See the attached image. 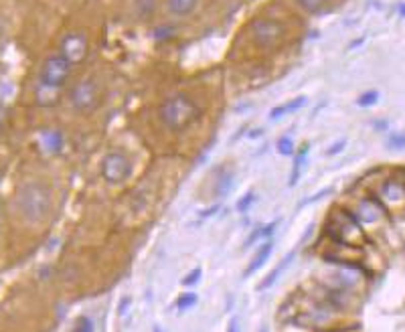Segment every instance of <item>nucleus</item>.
Returning a JSON list of instances; mask_svg holds the SVG:
<instances>
[{
	"instance_id": "f257e3e1",
	"label": "nucleus",
	"mask_w": 405,
	"mask_h": 332,
	"mask_svg": "<svg viewBox=\"0 0 405 332\" xmlns=\"http://www.w3.org/2000/svg\"><path fill=\"white\" fill-rule=\"evenodd\" d=\"M18 215L28 223H40L53 209V190L47 182H22L14 196Z\"/></svg>"
},
{
	"instance_id": "f03ea898",
	"label": "nucleus",
	"mask_w": 405,
	"mask_h": 332,
	"mask_svg": "<svg viewBox=\"0 0 405 332\" xmlns=\"http://www.w3.org/2000/svg\"><path fill=\"white\" fill-rule=\"evenodd\" d=\"M71 75V63L63 55H51L40 67L38 85H36V103L53 105L59 97V91Z\"/></svg>"
},
{
	"instance_id": "7ed1b4c3",
	"label": "nucleus",
	"mask_w": 405,
	"mask_h": 332,
	"mask_svg": "<svg viewBox=\"0 0 405 332\" xmlns=\"http://www.w3.org/2000/svg\"><path fill=\"white\" fill-rule=\"evenodd\" d=\"M198 115H200L198 103L186 93L170 95L160 107V119L172 132L186 130L190 123H194L198 119Z\"/></svg>"
},
{
	"instance_id": "20e7f679",
	"label": "nucleus",
	"mask_w": 405,
	"mask_h": 332,
	"mask_svg": "<svg viewBox=\"0 0 405 332\" xmlns=\"http://www.w3.org/2000/svg\"><path fill=\"white\" fill-rule=\"evenodd\" d=\"M69 103L77 111H93L99 103V87L93 79H81L69 91Z\"/></svg>"
},
{
	"instance_id": "39448f33",
	"label": "nucleus",
	"mask_w": 405,
	"mask_h": 332,
	"mask_svg": "<svg viewBox=\"0 0 405 332\" xmlns=\"http://www.w3.org/2000/svg\"><path fill=\"white\" fill-rule=\"evenodd\" d=\"M132 172V162L130 158L119 152V150H111L103 156L101 160V176L111 182V184H117V182H124Z\"/></svg>"
},
{
	"instance_id": "423d86ee",
	"label": "nucleus",
	"mask_w": 405,
	"mask_h": 332,
	"mask_svg": "<svg viewBox=\"0 0 405 332\" xmlns=\"http://www.w3.org/2000/svg\"><path fill=\"white\" fill-rule=\"evenodd\" d=\"M284 30H286L284 24L273 18H257L251 24L253 43L261 49H271L273 45H277L284 36Z\"/></svg>"
},
{
	"instance_id": "0eeeda50",
	"label": "nucleus",
	"mask_w": 405,
	"mask_h": 332,
	"mask_svg": "<svg viewBox=\"0 0 405 332\" xmlns=\"http://www.w3.org/2000/svg\"><path fill=\"white\" fill-rule=\"evenodd\" d=\"M87 47H89V43L83 32H69L61 40V55L71 65H77L87 57Z\"/></svg>"
},
{
	"instance_id": "6e6552de",
	"label": "nucleus",
	"mask_w": 405,
	"mask_h": 332,
	"mask_svg": "<svg viewBox=\"0 0 405 332\" xmlns=\"http://www.w3.org/2000/svg\"><path fill=\"white\" fill-rule=\"evenodd\" d=\"M352 215L356 217V221L360 223V227H362V225H373V223H377V221L383 219L385 206H383V202H381L379 198H375V196H362V198L358 200L356 211H354Z\"/></svg>"
},
{
	"instance_id": "1a4fd4ad",
	"label": "nucleus",
	"mask_w": 405,
	"mask_h": 332,
	"mask_svg": "<svg viewBox=\"0 0 405 332\" xmlns=\"http://www.w3.org/2000/svg\"><path fill=\"white\" fill-rule=\"evenodd\" d=\"M381 196L387 202H399L405 198V182L399 178H387L381 184Z\"/></svg>"
},
{
	"instance_id": "9d476101",
	"label": "nucleus",
	"mask_w": 405,
	"mask_h": 332,
	"mask_svg": "<svg viewBox=\"0 0 405 332\" xmlns=\"http://www.w3.org/2000/svg\"><path fill=\"white\" fill-rule=\"evenodd\" d=\"M233 180H235V170L233 168H223L219 170V176H217V182H215V196L217 198H225L231 188H233Z\"/></svg>"
},
{
	"instance_id": "9b49d317",
	"label": "nucleus",
	"mask_w": 405,
	"mask_h": 332,
	"mask_svg": "<svg viewBox=\"0 0 405 332\" xmlns=\"http://www.w3.org/2000/svg\"><path fill=\"white\" fill-rule=\"evenodd\" d=\"M271 251H273V245L267 241V243H263L261 247H259V251L255 253V257L251 259V263L247 265V269L243 271V275L245 277H249L251 273H255L259 267H263V263H267V259H269V255H271Z\"/></svg>"
},
{
	"instance_id": "f8f14e48",
	"label": "nucleus",
	"mask_w": 405,
	"mask_h": 332,
	"mask_svg": "<svg viewBox=\"0 0 405 332\" xmlns=\"http://www.w3.org/2000/svg\"><path fill=\"white\" fill-rule=\"evenodd\" d=\"M196 2L198 0H168L166 6L170 10V14H174V16H186V14H190L196 8Z\"/></svg>"
},
{
	"instance_id": "ddd939ff",
	"label": "nucleus",
	"mask_w": 405,
	"mask_h": 332,
	"mask_svg": "<svg viewBox=\"0 0 405 332\" xmlns=\"http://www.w3.org/2000/svg\"><path fill=\"white\" fill-rule=\"evenodd\" d=\"M292 257H294V253L286 255V259H281V261H279V265H277V267H275V269H273V271H271V273H269V275H267V277H265V279H263V281H261L259 285H257V289H259V292H263V289L271 287V285L275 283V279L279 277V273H281V271H284V269L288 267V263L292 261Z\"/></svg>"
},
{
	"instance_id": "4468645a",
	"label": "nucleus",
	"mask_w": 405,
	"mask_h": 332,
	"mask_svg": "<svg viewBox=\"0 0 405 332\" xmlns=\"http://www.w3.org/2000/svg\"><path fill=\"white\" fill-rule=\"evenodd\" d=\"M306 156H308V144H304V146H302L300 154H298V156H296V160H294L292 174H290V186H294V184L298 182V178H300V172H302V168H304V164H306Z\"/></svg>"
},
{
	"instance_id": "2eb2a0df",
	"label": "nucleus",
	"mask_w": 405,
	"mask_h": 332,
	"mask_svg": "<svg viewBox=\"0 0 405 332\" xmlns=\"http://www.w3.org/2000/svg\"><path fill=\"white\" fill-rule=\"evenodd\" d=\"M296 2L308 14H322L330 4V0H296Z\"/></svg>"
},
{
	"instance_id": "dca6fc26",
	"label": "nucleus",
	"mask_w": 405,
	"mask_h": 332,
	"mask_svg": "<svg viewBox=\"0 0 405 332\" xmlns=\"http://www.w3.org/2000/svg\"><path fill=\"white\" fill-rule=\"evenodd\" d=\"M275 227H277V221H271V223H267L265 227H259V229H255L247 239H245V247H249V245H253L257 239H261V237H269L273 231H275Z\"/></svg>"
},
{
	"instance_id": "f3484780",
	"label": "nucleus",
	"mask_w": 405,
	"mask_h": 332,
	"mask_svg": "<svg viewBox=\"0 0 405 332\" xmlns=\"http://www.w3.org/2000/svg\"><path fill=\"white\" fill-rule=\"evenodd\" d=\"M45 144H47V148L51 150V152H59L61 150V146H63V136L59 134V132H45Z\"/></svg>"
},
{
	"instance_id": "a211bd4d",
	"label": "nucleus",
	"mask_w": 405,
	"mask_h": 332,
	"mask_svg": "<svg viewBox=\"0 0 405 332\" xmlns=\"http://www.w3.org/2000/svg\"><path fill=\"white\" fill-rule=\"evenodd\" d=\"M306 103V97H298V99H294L292 103H288V105H279V107H275L273 111H271V117L273 119H277L281 113H286V111H294V109H298V107H302Z\"/></svg>"
},
{
	"instance_id": "6ab92c4d",
	"label": "nucleus",
	"mask_w": 405,
	"mask_h": 332,
	"mask_svg": "<svg viewBox=\"0 0 405 332\" xmlns=\"http://www.w3.org/2000/svg\"><path fill=\"white\" fill-rule=\"evenodd\" d=\"M387 148H389V150H405V132L389 134V138H387Z\"/></svg>"
},
{
	"instance_id": "aec40b11",
	"label": "nucleus",
	"mask_w": 405,
	"mask_h": 332,
	"mask_svg": "<svg viewBox=\"0 0 405 332\" xmlns=\"http://www.w3.org/2000/svg\"><path fill=\"white\" fill-rule=\"evenodd\" d=\"M73 332H95V326H93V320L89 316H79L75 320V326H73Z\"/></svg>"
},
{
	"instance_id": "412c9836",
	"label": "nucleus",
	"mask_w": 405,
	"mask_h": 332,
	"mask_svg": "<svg viewBox=\"0 0 405 332\" xmlns=\"http://www.w3.org/2000/svg\"><path fill=\"white\" fill-rule=\"evenodd\" d=\"M194 304H196V294H192V292H186V294H182V296L176 300V308H178L180 312L192 308Z\"/></svg>"
},
{
	"instance_id": "4be33fe9",
	"label": "nucleus",
	"mask_w": 405,
	"mask_h": 332,
	"mask_svg": "<svg viewBox=\"0 0 405 332\" xmlns=\"http://www.w3.org/2000/svg\"><path fill=\"white\" fill-rule=\"evenodd\" d=\"M277 152L279 154H292L294 152V140L290 138V136H284V138H279L277 140Z\"/></svg>"
},
{
	"instance_id": "5701e85b",
	"label": "nucleus",
	"mask_w": 405,
	"mask_h": 332,
	"mask_svg": "<svg viewBox=\"0 0 405 332\" xmlns=\"http://www.w3.org/2000/svg\"><path fill=\"white\" fill-rule=\"evenodd\" d=\"M377 101H379V91H367V93H362L358 97V105H362V107H369V105H373Z\"/></svg>"
},
{
	"instance_id": "b1692460",
	"label": "nucleus",
	"mask_w": 405,
	"mask_h": 332,
	"mask_svg": "<svg viewBox=\"0 0 405 332\" xmlns=\"http://www.w3.org/2000/svg\"><path fill=\"white\" fill-rule=\"evenodd\" d=\"M136 10L140 16H148L154 10V0H136Z\"/></svg>"
},
{
	"instance_id": "393cba45",
	"label": "nucleus",
	"mask_w": 405,
	"mask_h": 332,
	"mask_svg": "<svg viewBox=\"0 0 405 332\" xmlns=\"http://www.w3.org/2000/svg\"><path fill=\"white\" fill-rule=\"evenodd\" d=\"M253 198H255V194L253 192H245L243 196H241V200H237V204H235V209L239 211V213H245L249 206H251V202H253Z\"/></svg>"
},
{
	"instance_id": "a878e982",
	"label": "nucleus",
	"mask_w": 405,
	"mask_h": 332,
	"mask_svg": "<svg viewBox=\"0 0 405 332\" xmlns=\"http://www.w3.org/2000/svg\"><path fill=\"white\" fill-rule=\"evenodd\" d=\"M200 275H202V271H200V267H194L188 275H184V279H182V285H194L198 279H200Z\"/></svg>"
},
{
	"instance_id": "bb28decb",
	"label": "nucleus",
	"mask_w": 405,
	"mask_h": 332,
	"mask_svg": "<svg viewBox=\"0 0 405 332\" xmlns=\"http://www.w3.org/2000/svg\"><path fill=\"white\" fill-rule=\"evenodd\" d=\"M330 192H332V188H322V190H320V192H316V194H312V196H308V198H306V200H304V202H300V204H298V206H300V209H302V206H306V204H310V202H314V200H320V198H322V196H326V194H330Z\"/></svg>"
},
{
	"instance_id": "cd10ccee",
	"label": "nucleus",
	"mask_w": 405,
	"mask_h": 332,
	"mask_svg": "<svg viewBox=\"0 0 405 332\" xmlns=\"http://www.w3.org/2000/svg\"><path fill=\"white\" fill-rule=\"evenodd\" d=\"M344 146H346V140H338V142H336L334 146H330V148L326 150V156H332V154H340Z\"/></svg>"
},
{
	"instance_id": "c85d7f7f",
	"label": "nucleus",
	"mask_w": 405,
	"mask_h": 332,
	"mask_svg": "<svg viewBox=\"0 0 405 332\" xmlns=\"http://www.w3.org/2000/svg\"><path fill=\"white\" fill-rule=\"evenodd\" d=\"M219 209H221V204H213V206H209V209L200 211V213H198V217H200V219H209V217H213L215 213H219Z\"/></svg>"
},
{
	"instance_id": "c756f323",
	"label": "nucleus",
	"mask_w": 405,
	"mask_h": 332,
	"mask_svg": "<svg viewBox=\"0 0 405 332\" xmlns=\"http://www.w3.org/2000/svg\"><path fill=\"white\" fill-rule=\"evenodd\" d=\"M227 332H241V328H239V318H237V316H235V318H231Z\"/></svg>"
},
{
	"instance_id": "7c9ffc66",
	"label": "nucleus",
	"mask_w": 405,
	"mask_h": 332,
	"mask_svg": "<svg viewBox=\"0 0 405 332\" xmlns=\"http://www.w3.org/2000/svg\"><path fill=\"white\" fill-rule=\"evenodd\" d=\"M128 306H130V298H124V302H119V306H117V310H119V314H126V310H128Z\"/></svg>"
},
{
	"instance_id": "2f4dec72",
	"label": "nucleus",
	"mask_w": 405,
	"mask_h": 332,
	"mask_svg": "<svg viewBox=\"0 0 405 332\" xmlns=\"http://www.w3.org/2000/svg\"><path fill=\"white\" fill-rule=\"evenodd\" d=\"M375 128H377V130H385V128H387V121H375Z\"/></svg>"
},
{
	"instance_id": "473e14b6",
	"label": "nucleus",
	"mask_w": 405,
	"mask_h": 332,
	"mask_svg": "<svg viewBox=\"0 0 405 332\" xmlns=\"http://www.w3.org/2000/svg\"><path fill=\"white\" fill-rule=\"evenodd\" d=\"M259 332H267V328H261V330H259Z\"/></svg>"
}]
</instances>
